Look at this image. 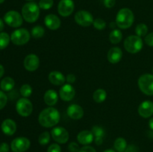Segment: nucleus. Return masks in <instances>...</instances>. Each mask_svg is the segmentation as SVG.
Wrapping results in <instances>:
<instances>
[{"label": "nucleus", "instance_id": "1", "mask_svg": "<svg viewBox=\"0 0 153 152\" xmlns=\"http://www.w3.org/2000/svg\"><path fill=\"white\" fill-rule=\"evenodd\" d=\"M60 121V113L56 108L47 107L40 112L38 116V122L44 128H52Z\"/></svg>", "mask_w": 153, "mask_h": 152}, {"label": "nucleus", "instance_id": "2", "mask_svg": "<svg viewBox=\"0 0 153 152\" xmlns=\"http://www.w3.org/2000/svg\"><path fill=\"white\" fill-rule=\"evenodd\" d=\"M134 16L132 10L124 7L118 11L116 16V25L121 29H127L132 25Z\"/></svg>", "mask_w": 153, "mask_h": 152}, {"label": "nucleus", "instance_id": "3", "mask_svg": "<svg viewBox=\"0 0 153 152\" xmlns=\"http://www.w3.org/2000/svg\"><path fill=\"white\" fill-rule=\"evenodd\" d=\"M40 7L35 2H28L22 8V18L29 23H33L38 19L40 16Z\"/></svg>", "mask_w": 153, "mask_h": 152}, {"label": "nucleus", "instance_id": "4", "mask_svg": "<svg viewBox=\"0 0 153 152\" xmlns=\"http://www.w3.org/2000/svg\"><path fill=\"white\" fill-rule=\"evenodd\" d=\"M143 43L141 37L137 35L128 36L124 40V48L131 54H137L143 49Z\"/></svg>", "mask_w": 153, "mask_h": 152}, {"label": "nucleus", "instance_id": "5", "mask_svg": "<svg viewBox=\"0 0 153 152\" xmlns=\"http://www.w3.org/2000/svg\"><path fill=\"white\" fill-rule=\"evenodd\" d=\"M140 91L145 95H153V75L143 74L140 76L137 81Z\"/></svg>", "mask_w": 153, "mask_h": 152}, {"label": "nucleus", "instance_id": "6", "mask_svg": "<svg viewBox=\"0 0 153 152\" xmlns=\"http://www.w3.org/2000/svg\"><path fill=\"white\" fill-rule=\"evenodd\" d=\"M29 31L25 28H18L12 32L10 35V41L16 46H22L29 41Z\"/></svg>", "mask_w": 153, "mask_h": 152}, {"label": "nucleus", "instance_id": "7", "mask_svg": "<svg viewBox=\"0 0 153 152\" xmlns=\"http://www.w3.org/2000/svg\"><path fill=\"white\" fill-rule=\"evenodd\" d=\"M16 110L19 116L28 117L32 113V103L27 98H19L16 104Z\"/></svg>", "mask_w": 153, "mask_h": 152}, {"label": "nucleus", "instance_id": "8", "mask_svg": "<svg viewBox=\"0 0 153 152\" xmlns=\"http://www.w3.org/2000/svg\"><path fill=\"white\" fill-rule=\"evenodd\" d=\"M4 21L7 25L12 28H19L23 22L22 16L16 10H9L4 14Z\"/></svg>", "mask_w": 153, "mask_h": 152}, {"label": "nucleus", "instance_id": "9", "mask_svg": "<svg viewBox=\"0 0 153 152\" xmlns=\"http://www.w3.org/2000/svg\"><path fill=\"white\" fill-rule=\"evenodd\" d=\"M75 21L78 25L82 27H88L94 22V16L90 12L85 10H79L75 14Z\"/></svg>", "mask_w": 153, "mask_h": 152}, {"label": "nucleus", "instance_id": "10", "mask_svg": "<svg viewBox=\"0 0 153 152\" xmlns=\"http://www.w3.org/2000/svg\"><path fill=\"white\" fill-rule=\"evenodd\" d=\"M31 145V142L24 137L15 138L10 143V148L13 152H25Z\"/></svg>", "mask_w": 153, "mask_h": 152}, {"label": "nucleus", "instance_id": "11", "mask_svg": "<svg viewBox=\"0 0 153 152\" xmlns=\"http://www.w3.org/2000/svg\"><path fill=\"white\" fill-rule=\"evenodd\" d=\"M51 136L52 139L59 144H65L70 138L68 131L63 127L54 128L51 131Z\"/></svg>", "mask_w": 153, "mask_h": 152}, {"label": "nucleus", "instance_id": "12", "mask_svg": "<svg viewBox=\"0 0 153 152\" xmlns=\"http://www.w3.org/2000/svg\"><path fill=\"white\" fill-rule=\"evenodd\" d=\"M75 4L73 0H61L58 4V12L63 17H67L73 13Z\"/></svg>", "mask_w": 153, "mask_h": 152}, {"label": "nucleus", "instance_id": "13", "mask_svg": "<svg viewBox=\"0 0 153 152\" xmlns=\"http://www.w3.org/2000/svg\"><path fill=\"white\" fill-rule=\"evenodd\" d=\"M23 65L25 69L28 72H34L40 66V59L34 54L27 55L23 61Z\"/></svg>", "mask_w": 153, "mask_h": 152}, {"label": "nucleus", "instance_id": "14", "mask_svg": "<svg viewBox=\"0 0 153 152\" xmlns=\"http://www.w3.org/2000/svg\"><path fill=\"white\" fill-rule=\"evenodd\" d=\"M76 95V90L70 83L64 84L59 90V96L64 101H70Z\"/></svg>", "mask_w": 153, "mask_h": 152}, {"label": "nucleus", "instance_id": "15", "mask_svg": "<svg viewBox=\"0 0 153 152\" xmlns=\"http://www.w3.org/2000/svg\"><path fill=\"white\" fill-rule=\"evenodd\" d=\"M138 113L144 119L151 117L153 115V102L151 101H144L139 105Z\"/></svg>", "mask_w": 153, "mask_h": 152}, {"label": "nucleus", "instance_id": "16", "mask_svg": "<svg viewBox=\"0 0 153 152\" xmlns=\"http://www.w3.org/2000/svg\"><path fill=\"white\" fill-rule=\"evenodd\" d=\"M67 116L74 120H79L84 116V110L79 104H73L68 107L67 110Z\"/></svg>", "mask_w": 153, "mask_h": 152}, {"label": "nucleus", "instance_id": "17", "mask_svg": "<svg viewBox=\"0 0 153 152\" xmlns=\"http://www.w3.org/2000/svg\"><path fill=\"white\" fill-rule=\"evenodd\" d=\"M44 23L49 29L55 31L61 26V19L58 16L51 13L46 15L44 19Z\"/></svg>", "mask_w": 153, "mask_h": 152}, {"label": "nucleus", "instance_id": "18", "mask_svg": "<svg viewBox=\"0 0 153 152\" xmlns=\"http://www.w3.org/2000/svg\"><path fill=\"white\" fill-rule=\"evenodd\" d=\"M1 131L7 136H12L16 131V124L10 119H6L1 125Z\"/></svg>", "mask_w": 153, "mask_h": 152}, {"label": "nucleus", "instance_id": "19", "mask_svg": "<svg viewBox=\"0 0 153 152\" xmlns=\"http://www.w3.org/2000/svg\"><path fill=\"white\" fill-rule=\"evenodd\" d=\"M123 58V52L120 48L112 47L108 51L107 55L108 61L111 63L116 64L121 61Z\"/></svg>", "mask_w": 153, "mask_h": 152}, {"label": "nucleus", "instance_id": "20", "mask_svg": "<svg viewBox=\"0 0 153 152\" xmlns=\"http://www.w3.org/2000/svg\"><path fill=\"white\" fill-rule=\"evenodd\" d=\"M94 139V136L92 131L85 130L79 133L77 136V140L80 144L88 145L93 142Z\"/></svg>", "mask_w": 153, "mask_h": 152}, {"label": "nucleus", "instance_id": "21", "mask_svg": "<svg viewBox=\"0 0 153 152\" xmlns=\"http://www.w3.org/2000/svg\"><path fill=\"white\" fill-rule=\"evenodd\" d=\"M49 82L52 84L55 85V86H61V85H64L65 83L66 78L64 77V75L58 71H52L49 73Z\"/></svg>", "mask_w": 153, "mask_h": 152}, {"label": "nucleus", "instance_id": "22", "mask_svg": "<svg viewBox=\"0 0 153 152\" xmlns=\"http://www.w3.org/2000/svg\"><path fill=\"white\" fill-rule=\"evenodd\" d=\"M44 101L48 106H54L58 101V94L54 89H48L44 94Z\"/></svg>", "mask_w": 153, "mask_h": 152}, {"label": "nucleus", "instance_id": "23", "mask_svg": "<svg viewBox=\"0 0 153 152\" xmlns=\"http://www.w3.org/2000/svg\"><path fill=\"white\" fill-rule=\"evenodd\" d=\"M93 134L95 138V143L97 145H100L102 144L103 139H104L105 135V131L104 128L102 127L98 126V125H95L92 128Z\"/></svg>", "mask_w": 153, "mask_h": 152}, {"label": "nucleus", "instance_id": "24", "mask_svg": "<svg viewBox=\"0 0 153 152\" xmlns=\"http://www.w3.org/2000/svg\"><path fill=\"white\" fill-rule=\"evenodd\" d=\"M15 81L12 77H5L1 80L0 83V88L2 91L4 92H9L12 90L13 88L14 87Z\"/></svg>", "mask_w": 153, "mask_h": 152}, {"label": "nucleus", "instance_id": "25", "mask_svg": "<svg viewBox=\"0 0 153 152\" xmlns=\"http://www.w3.org/2000/svg\"><path fill=\"white\" fill-rule=\"evenodd\" d=\"M123 34L120 30L114 29L109 34V40L112 44H117L122 40Z\"/></svg>", "mask_w": 153, "mask_h": 152}, {"label": "nucleus", "instance_id": "26", "mask_svg": "<svg viewBox=\"0 0 153 152\" xmlns=\"http://www.w3.org/2000/svg\"><path fill=\"white\" fill-rule=\"evenodd\" d=\"M107 98V92L103 89H98L93 94V98L97 103H102Z\"/></svg>", "mask_w": 153, "mask_h": 152}, {"label": "nucleus", "instance_id": "27", "mask_svg": "<svg viewBox=\"0 0 153 152\" xmlns=\"http://www.w3.org/2000/svg\"><path fill=\"white\" fill-rule=\"evenodd\" d=\"M114 147L117 152H124L127 148L126 140L123 137L116 139L114 143Z\"/></svg>", "mask_w": 153, "mask_h": 152}, {"label": "nucleus", "instance_id": "28", "mask_svg": "<svg viewBox=\"0 0 153 152\" xmlns=\"http://www.w3.org/2000/svg\"><path fill=\"white\" fill-rule=\"evenodd\" d=\"M10 41V37L6 32L0 33V50L7 47Z\"/></svg>", "mask_w": 153, "mask_h": 152}, {"label": "nucleus", "instance_id": "29", "mask_svg": "<svg viewBox=\"0 0 153 152\" xmlns=\"http://www.w3.org/2000/svg\"><path fill=\"white\" fill-rule=\"evenodd\" d=\"M148 33V26L144 23H140L136 26L135 34L138 37H146Z\"/></svg>", "mask_w": 153, "mask_h": 152}, {"label": "nucleus", "instance_id": "30", "mask_svg": "<svg viewBox=\"0 0 153 152\" xmlns=\"http://www.w3.org/2000/svg\"><path fill=\"white\" fill-rule=\"evenodd\" d=\"M31 34L34 38H41L44 35L45 30L40 25H36V26L33 27V28L31 29Z\"/></svg>", "mask_w": 153, "mask_h": 152}, {"label": "nucleus", "instance_id": "31", "mask_svg": "<svg viewBox=\"0 0 153 152\" xmlns=\"http://www.w3.org/2000/svg\"><path fill=\"white\" fill-rule=\"evenodd\" d=\"M32 88L29 84H23L20 87V94L23 98H28L32 94Z\"/></svg>", "mask_w": 153, "mask_h": 152}, {"label": "nucleus", "instance_id": "32", "mask_svg": "<svg viewBox=\"0 0 153 152\" xmlns=\"http://www.w3.org/2000/svg\"><path fill=\"white\" fill-rule=\"evenodd\" d=\"M49 141H50V134L47 131H44L39 136L38 142L39 144L41 145H46L49 142Z\"/></svg>", "mask_w": 153, "mask_h": 152}, {"label": "nucleus", "instance_id": "33", "mask_svg": "<svg viewBox=\"0 0 153 152\" xmlns=\"http://www.w3.org/2000/svg\"><path fill=\"white\" fill-rule=\"evenodd\" d=\"M94 28L100 31H102L106 28V22L104 19H101V18H97V19H94V22H93Z\"/></svg>", "mask_w": 153, "mask_h": 152}, {"label": "nucleus", "instance_id": "34", "mask_svg": "<svg viewBox=\"0 0 153 152\" xmlns=\"http://www.w3.org/2000/svg\"><path fill=\"white\" fill-rule=\"evenodd\" d=\"M53 0H40L39 1V7L43 10H49L53 6Z\"/></svg>", "mask_w": 153, "mask_h": 152}, {"label": "nucleus", "instance_id": "35", "mask_svg": "<svg viewBox=\"0 0 153 152\" xmlns=\"http://www.w3.org/2000/svg\"><path fill=\"white\" fill-rule=\"evenodd\" d=\"M7 102V96L3 91L0 90V110L5 107Z\"/></svg>", "mask_w": 153, "mask_h": 152}, {"label": "nucleus", "instance_id": "36", "mask_svg": "<svg viewBox=\"0 0 153 152\" xmlns=\"http://www.w3.org/2000/svg\"><path fill=\"white\" fill-rule=\"evenodd\" d=\"M47 152H61V148L57 143H53L48 148Z\"/></svg>", "mask_w": 153, "mask_h": 152}, {"label": "nucleus", "instance_id": "37", "mask_svg": "<svg viewBox=\"0 0 153 152\" xmlns=\"http://www.w3.org/2000/svg\"><path fill=\"white\" fill-rule=\"evenodd\" d=\"M68 150L70 152H79V150H80V148H79V145L77 143L74 142H70L69 144Z\"/></svg>", "mask_w": 153, "mask_h": 152}, {"label": "nucleus", "instance_id": "38", "mask_svg": "<svg viewBox=\"0 0 153 152\" xmlns=\"http://www.w3.org/2000/svg\"><path fill=\"white\" fill-rule=\"evenodd\" d=\"M145 43L150 47H153V32L149 33V34L145 37Z\"/></svg>", "mask_w": 153, "mask_h": 152}, {"label": "nucleus", "instance_id": "39", "mask_svg": "<svg viewBox=\"0 0 153 152\" xmlns=\"http://www.w3.org/2000/svg\"><path fill=\"white\" fill-rule=\"evenodd\" d=\"M79 152H97V151H96L95 148H93L92 146L85 145L83 146L82 148H81Z\"/></svg>", "mask_w": 153, "mask_h": 152}, {"label": "nucleus", "instance_id": "40", "mask_svg": "<svg viewBox=\"0 0 153 152\" xmlns=\"http://www.w3.org/2000/svg\"><path fill=\"white\" fill-rule=\"evenodd\" d=\"M116 0H104V4L108 8H111L115 5Z\"/></svg>", "mask_w": 153, "mask_h": 152}, {"label": "nucleus", "instance_id": "41", "mask_svg": "<svg viewBox=\"0 0 153 152\" xmlns=\"http://www.w3.org/2000/svg\"><path fill=\"white\" fill-rule=\"evenodd\" d=\"M76 76H75V75L73 74H68L67 75V77H66V80H67V82H68V83H75V81H76Z\"/></svg>", "mask_w": 153, "mask_h": 152}, {"label": "nucleus", "instance_id": "42", "mask_svg": "<svg viewBox=\"0 0 153 152\" xmlns=\"http://www.w3.org/2000/svg\"><path fill=\"white\" fill-rule=\"evenodd\" d=\"M10 147L7 143L2 142L0 144V152H9Z\"/></svg>", "mask_w": 153, "mask_h": 152}, {"label": "nucleus", "instance_id": "43", "mask_svg": "<svg viewBox=\"0 0 153 152\" xmlns=\"http://www.w3.org/2000/svg\"><path fill=\"white\" fill-rule=\"evenodd\" d=\"M124 152H138V149L134 145H130L127 146L126 149Z\"/></svg>", "mask_w": 153, "mask_h": 152}, {"label": "nucleus", "instance_id": "44", "mask_svg": "<svg viewBox=\"0 0 153 152\" xmlns=\"http://www.w3.org/2000/svg\"><path fill=\"white\" fill-rule=\"evenodd\" d=\"M4 67H3L2 65H1V64H0V78L2 77L3 75H4Z\"/></svg>", "mask_w": 153, "mask_h": 152}, {"label": "nucleus", "instance_id": "45", "mask_svg": "<svg viewBox=\"0 0 153 152\" xmlns=\"http://www.w3.org/2000/svg\"><path fill=\"white\" fill-rule=\"evenodd\" d=\"M149 127L151 130L153 131V118H151L149 121Z\"/></svg>", "mask_w": 153, "mask_h": 152}, {"label": "nucleus", "instance_id": "46", "mask_svg": "<svg viewBox=\"0 0 153 152\" xmlns=\"http://www.w3.org/2000/svg\"><path fill=\"white\" fill-rule=\"evenodd\" d=\"M4 22L2 21V19H0V33H1V31L4 29Z\"/></svg>", "mask_w": 153, "mask_h": 152}, {"label": "nucleus", "instance_id": "47", "mask_svg": "<svg viewBox=\"0 0 153 152\" xmlns=\"http://www.w3.org/2000/svg\"><path fill=\"white\" fill-rule=\"evenodd\" d=\"M104 152H116L115 151H114L113 149H108V150H105Z\"/></svg>", "mask_w": 153, "mask_h": 152}, {"label": "nucleus", "instance_id": "48", "mask_svg": "<svg viewBox=\"0 0 153 152\" xmlns=\"http://www.w3.org/2000/svg\"><path fill=\"white\" fill-rule=\"evenodd\" d=\"M4 1V0H0V4H1V3H3Z\"/></svg>", "mask_w": 153, "mask_h": 152}, {"label": "nucleus", "instance_id": "49", "mask_svg": "<svg viewBox=\"0 0 153 152\" xmlns=\"http://www.w3.org/2000/svg\"><path fill=\"white\" fill-rule=\"evenodd\" d=\"M27 1H33V0H27Z\"/></svg>", "mask_w": 153, "mask_h": 152}, {"label": "nucleus", "instance_id": "50", "mask_svg": "<svg viewBox=\"0 0 153 152\" xmlns=\"http://www.w3.org/2000/svg\"><path fill=\"white\" fill-rule=\"evenodd\" d=\"M152 73H153V67H152Z\"/></svg>", "mask_w": 153, "mask_h": 152}]
</instances>
